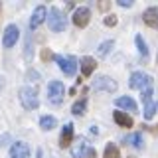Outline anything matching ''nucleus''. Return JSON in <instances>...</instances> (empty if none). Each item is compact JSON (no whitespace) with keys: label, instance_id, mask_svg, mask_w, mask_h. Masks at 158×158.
Returning <instances> with one entry per match:
<instances>
[{"label":"nucleus","instance_id":"nucleus-3","mask_svg":"<svg viewBox=\"0 0 158 158\" xmlns=\"http://www.w3.org/2000/svg\"><path fill=\"white\" fill-rule=\"evenodd\" d=\"M128 87L131 89H138L140 93H144L146 89L152 87V77L144 71H135L128 79Z\"/></svg>","mask_w":158,"mask_h":158},{"label":"nucleus","instance_id":"nucleus-21","mask_svg":"<svg viewBox=\"0 0 158 158\" xmlns=\"http://www.w3.org/2000/svg\"><path fill=\"white\" fill-rule=\"evenodd\" d=\"M85 111H87V99L83 97V99H79V101L73 103V107H71V113L73 115H85Z\"/></svg>","mask_w":158,"mask_h":158},{"label":"nucleus","instance_id":"nucleus-25","mask_svg":"<svg viewBox=\"0 0 158 158\" xmlns=\"http://www.w3.org/2000/svg\"><path fill=\"white\" fill-rule=\"evenodd\" d=\"M53 57V53L49 52V49H42V59L44 61H48V59H52Z\"/></svg>","mask_w":158,"mask_h":158},{"label":"nucleus","instance_id":"nucleus-7","mask_svg":"<svg viewBox=\"0 0 158 158\" xmlns=\"http://www.w3.org/2000/svg\"><path fill=\"white\" fill-rule=\"evenodd\" d=\"M117 81L113 77H109V75H99L95 81H93V89L95 91H105V93H113V91H117Z\"/></svg>","mask_w":158,"mask_h":158},{"label":"nucleus","instance_id":"nucleus-26","mask_svg":"<svg viewBox=\"0 0 158 158\" xmlns=\"http://www.w3.org/2000/svg\"><path fill=\"white\" fill-rule=\"evenodd\" d=\"M118 6H121V8H131L132 6V4H135V2H131V0H118Z\"/></svg>","mask_w":158,"mask_h":158},{"label":"nucleus","instance_id":"nucleus-27","mask_svg":"<svg viewBox=\"0 0 158 158\" xmlns=\"http://www.w3.org/2000/svg\"><path fill=\"white\" fill-rule=\"evenodd\" d=\"M89 132H91V135H99V127L97 125H91V127H89Z\"/></svg>","mask_w":158,"mask_h":158},{"label":"nucleus","instance_id":"nucleus-22","mask_svg":"<svg viewBox=\"0 0 158 158\" xmlns=\"http://www.w3.org/2000/svg\"><path fill=\"white\" fill-rule=\"evenodd\" d=\"M103 158H121V150H118V146L113 144V142H109V144L105 146Z\"/></svg>","mask_w":158,"mask_h":158},{"label":"nucleus","instance_id":"nucleus-30","mask_svg":"<svg viewBox=\"0 0 158 158\" xmlns=\"http://www.w3.org/2000/svg\"><path fill=\"white\" fill-rule=\"evenodd\" d=\"M0 8H2V4H0Z\"/></svg>","mask_w":158,"mask_h":158},{"label":"nucleus","instance_id":"nucleus-18","mask_svg":"<svg viewBox=\"0 0 158 158\" xmlns=\"http://www.w3.org/2000/svg\"><path fill=\"white\" fill-rule=\"evenodd\" d=\"M125 142L131 144V146H135V148H142V146H144V140H142L140 132H131V135L125 138Z\"/></svg>","mask_w":158,"mask_h":158},{"label":"nucleus","instance_id":"nucleus-14","mask_svg":"<svg viewBox=\"0 0 158 158\" xmlns=\"http://www.w3.org/2000/svg\"><path fill=\"white\" fill-rule=\"evenodd\" d=\"M113 118H115V123L118 127H123V128H131L132 125H135L132 117L128 115V113H123V111H115L113 113Z\"/></svg>","mask_w":158,"mask_h":158},{"label":"nucleus","instance_id":"nucleus-1","mask_svg":"<svg viewBox=\"0 0 158 158\" xmlns=\"http://www.w3.org/2000/svg\"><path fill=\"white\" fill-rule=\"evenodd\" d=\"M18 97H20V103H22L24 109H28V111H34V109L40 107V99H38V91L34 87H22L18 91Z\"/></svg>","mask_w":158,"mask_h":158},{"label":"nucleus","instance_id":"nucleus-29","mask_svg":"<svg viewBox=\"0 0 158 158\" xmlns=\"http://www.w3.org/2000/svg\"><path fill=\"white\" fill-rule=\"evenodd\" d=\"M156 109H158V103H156Z\"/></svg>","mask_w":158,"mask_h":158},{"label":"nucleus","instance_id":"nucleus-15","mask_svg":"<svg viewBox=\"0 0 158 158\" xmlns=\"http://www.w3.org/2000/svg\"><path fill=\"white\" fill-rule=\"evenodd\" d=\"M79 65H81V73L85 77H89L93 71H95V67H97V61L93 57H89V56H83L81 57V61H79Z\"/></svg>","mask_w":158,"mask_h":158},{"label":"nucleus","instance_id":"nucleus-16","mask_svg":"<svg viewBox=\"0 0 158 158\" xmlns=\"http://www.w3.org/2000/svg\"><path fill=\"white\" fill-rule=\"evenodd\" d=\"M71 140H73V123H67L61 131V136H59V146L65 148L71 144Z\"/></svg>","mask_w":158,"mask_h":158},{"label":"nucleus","instance_id":"nucleus-8","mask_svg":"<svg viewBox=\"0 0 158 158\" xmlns=\"http://www.w3.org/2000/svg\"><path fill=\"white\" fill-rule=\"evenodd\" d=\"M18 38H20V30L16 24H8L4 28V34H2V46L4 48H12L18 44Z\"/></svg>","mask_w":158,"mask_h":158},{"label":"nucleus","instance_id":"nucleus-19","mask_svg":"<svg viewBox=\"0 0 158 158\" xmlns=\"http://www.w3.org/2000/svg\"><path fill=\"white\" fill-rule=\"evenodd\" d=\"M40 127H42L44 131H53V128L57 127V118H56V117H49V115H46V117H42V118H40Z\"/></svg>","mask_w":158,"mask_h":158},{"label":"nucleus","instance_id":"nucleus-12","mask_svg":"<svg viewBox=\"0 0 158 158\" xmlns=\"http://www.w3.org/2000/svg\"><path fill=\"white\" fill-rule=\"evenodd\" d=\"M10 158H30V146L22 140L14 142L10 146Z\"/></svg>","mask_w":158,"mask_h":158},{"label":"nucleus","instance_id":"nucleus-9","mask_svg":"<svg viewBox=\"0 0 158 158\" xmlns=\"http://www.w3.org/2000/svg\"><path fill=\"white\" fill-rule=\"evenodd\" d=\"M140 101H142V107H144V118L146 121H150L152 117H154V113H156V105L152 103V87L150 89H146L144 93L140 95Z\"/></svg>","mask_w":158,"mask_h":158},{"label":"nucleus","instance_id":"nucleus-23","mask_svg":"<svg viewBox=\"0 0 158 158\" xmlns=\"http://www.w3.org/2000/svg\"><path fill=\"white\" fill-rule=\"evenodd\" d=\"M135 42H136V48H138V53H140L142 57H148V46H146V42H144V38L142 36H136L135 38Z\"/></svg>","mask_w":158,"mask_h":158},{"label":"nucleus","instance_id":"nucleus-2","mask_svg":"<svg viewBox=\"0 0 158 158\" xmlns=\"http://www.w3.org/2000/svg\"><path fill=\"white\" fill-rule=\"evenodd\" d=\"M48 24H49V30L53 32H65L67 28V20H65V14L61 12L59 8H49V14H48Z\"/></svg>","mask_w":158,"mask_h":158},{"label":"nucleus","instance_id":"nucleus-13","mask_svg":"<svg viewBox=\"0 0 158 158\" xmlns=\"http://www.w3.org/2000/svg\"><path fill=\"white\" fill-rule=\"evenodd\" d=\"M142 20H144L146 26H150V28L158 30V8H156V6L146 8V10H144V14H142Z\"/></svg>","mask_w":158,"mask_h":158},{"label":"nucleus","instance_id":"nucleus-4","mask_svg":"<svg viewBox=\"0 0 158 158\" xmlns=\"http://www.w3.org/2000/svg\"><path fill=\"white\" fill-rule=\"evenodd\" d=\"M56 61H57L59 69H61L67 77H73L75 71H77V67H79V61L73 56H56Z\"/></svg>","mask_w":158,"mask_h":158},{"label":"nucleus","instance_id":"nucleus-10","mask_svg":"<svg viewBox=\"0 0 158 158\" xmlns=\"http://www.w3.org/2000/svg\"><path fill=\"white\" fill-rule=\"evenodd\" d=\"M89 20H91V10L87 6H81L73 12V24H75L77 28H85L89 24Z\"/></svg>","mask_w":158,"mask_h":158},{"label":"nucleus","instance_id":"nucleus-17","mask_svg":"<svg viewBox=\"0 0 158 158\" xmlns=\"http://www.w3.org/2000/svg\"><path fill=\"white\" fill-rule=\"evenodd\" d=\"M115 103H117L118 109H127L131 113H136V103L132 101V97H118Z\"/></svg>","mask_w":158,"mask_h":158},{"label":"nucleus","instance_id":"nucleus-5","mask_svg":"<svg viewBox=\"0 0 158 158\" xmlns=\"http://www.w3.org/2000/svg\"><path fill=\"white\" fill-rule=\"evenodd\" d=\"M63 95H65V87H63L61 81H49L48 85V101L52 105H59L63 101Z\"/></svg>","mask_w":158,"mask_h":158},{"label":"nucleus","instance_id":"nucleus-28","mask_svg":"<svg viewBox=\"0 0 158 158\" xmlns=\"http://www.w3.org/2000/svg\"><path fill=\"white\" fill-rule=\"evenodd\" d=\"M156 63H158V56H156Z\"/></svg>","mask_w":158,"mask_h":158},{"label":"nucleus","instance_id":"nucleus-6","mask_svg":"<svg viewBox=\"0 0 158 158\" xmlns=\"http://www.w3.org/2000/svg\"><path fill=\"white\" fill-rule=\"evenodd\" d=\"M71 156L73 158H95L97 152H95V148L89 144L87 140H83V138H81V140L71 148Z\"/></svg>","mask_w":158,"mask_h":158},{"label":"nucleus","instance_id":"nucleus-24","mask_svg":"<svg viewBox=\"0 0 158 158\" xmlns=\"http://www.w3.org/2000/svg\"><path fill=\"white\" fill-rule=\"evenodd\" d=\"M117 22H118V20H117L115 14H111V16H107L105 20H103V24H105V26H109V28H111V26H117Z\"/></svg>","mask_w":158,"mask_h":158},{"label":"nucleus","instance_id":"nucleus-20","mask_svg":"<svg viewBox=\"0 0 158 158\" xmlns=\"http://www.w3.org/2000/svg\"><path fill=\"white\" fill-rule=\"evenodd\" d=\"M113 48H115V40H107V42L99 44V48H97V56H99V57L109 56V52H111Z\"/></svg>","mask_w":158,"mask_h":158},{"label":"nucleus","instance_id":"nucleus-11","mask_svg":"<svg viewBox=\"0 0 158 158\" xmlns=\"http://www.w3.org/2000/svg\"><path fill=\"white\" fill-rule=\"evenodd\" d=\"M48 20V8L46 6H38L32 12V18H30V30H36L42 22Z\"/></svg>","mask_w":158,"mask_h":158}]
</instances>
